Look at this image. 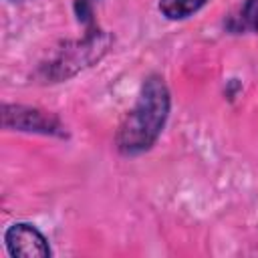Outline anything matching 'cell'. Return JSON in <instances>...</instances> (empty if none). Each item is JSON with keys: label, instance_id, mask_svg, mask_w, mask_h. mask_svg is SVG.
I'll list each match as a JSON object with an SVG mask.
<instances>
[{"label": "cell", "instance_id": "obj_1", "mask_svg": "<svg viewBox=\"0 0 258 258\" xmlns=\"http://www.w3.org/2000/svg\"><path fill=\"white\" fill-rule=\"evenodd\" d=\"M169 113V91L161 77H149L139 93L133 111L117 133V147L125 155L147 151L159 137Z\"/></svg>", "mask_w": 258, "mask_h": 258}, {"label": "cell", "instance_id": "obj_2", "mask_svg": "<svg viewBox=\"0 0 258 258\" xmlns=\"http://www.w3.org/2000/svg\"><path fill=\"white\" fill-rule=\"evenodd\" d=\"M6 248L18 258H46L50 248L46 238L30 224H14L6 232Z\"/></svg>", "mask_w": 258, "mask_h": 258}, {"label": "cell", "instance_id": "obj_3", "mask_svg": "<svg viewBox=\"0 0 258 258\" xmlns=\"http://www.w3.org/2000/svg\"><path fill=\"white\" fill-rule=\"evenodd\" d=\"M4 125L22 129V131H42V133L58 131L56 119L24 107H4Z\"/></svg>", "mask_w": 258, "mask_h": 258}, {"label": "cell", "instance_id": "obj_4", "mask_svg": "<svg viewBox=\"0 0 258 258\" xmlns=\"http://www.w3.org/2000/svg\"><path fill=\"white\" fill-rule=\"evenodd\" d=\"M206 2L208 0H159V10L171 20H181L198 12Z\"/></svg>", "mask_w": 258, "mask_h": 258}, {"label": "cell", "instance_id": "obj_5", "mask_svg": "<svg viewBox=\"0 0 258 258\" xmlns=\"http://www.w3.org/2000/svg\"><path fill=\"white\" fill-rule=\"evenodd\" d=\"M240 22H242V28L258 30V0H246Z\"/></svg>", "mask_w": 258, "mask_h": 258}]
</instances>
